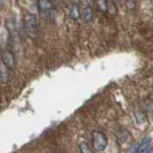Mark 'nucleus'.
<instances>
[{
  "label": "nucleus",
  "instance_id": "1",
  "mask_svg": "<svg viewBox=\"0 0 153 153\" xmlns=\"http://www.w3.org/2000/svg\"><path fill=\"white\" fill-rule=\"evenodd\" d=\"M92 143L94 150L103 151L107 147L108 140L106 135L101 131H93L92 135Z\"/></svg>",
  "mask_w": 153,
  "mask_h": 153
},
{
  "label": "nucleus",
  "instance_id": "2",
  "mask_svg": "<svg viewBox=\"0 0 153 153\" xmlns=\"http://www.w3.org/2000/svg\"><path fill=\"white\" fill-rule=\"evenodd\" d=\"M24 26L27 32H29L31 33H34L37 32L38 29V21L37 18L34 14L32 13H27L24 16Z\"/></svg>",
  "mask_w": 153,
  "mask_h": 153
},
{
  "label": "nucleus",
  "instance_id": "3",
  "mask_svg": "<svg viewBox=\"0 0 153 153\" xmlns=\"http://www.w3.org/2000/svg\"><path fill=\"white\" fill-rule=\"evenodd\" d=\"M2 62L8 68H14L16 65V57L9 50H5L2 53Z\"/></svg>",
  "mask_w": 153,
  "mask_h": 153
},
{
  "label": "nucleus",
  "instance_id": "4",
  "mask_svg": "<svg viewBox=\"0 0 153 153\" xmlns=\"http://www.w3.org/2000/svg\"><path fill=\"white\" fill-rule=\"evenodd\" d=\"M149 143H150V138L149 137L142 139L140 143H137L135 146H133L131 148L129 153H142V152H145L147 149Z\"/></svg>",
  "mask_w": 153,
  "mask_h": 153
},
{
  "label": "nucleus",
  "instance_id": "5",
  "mask_svg": "<svg viewBox=\"0 0 153 153\" xmlns=\"http://www.w3.org/2000/svg\"><path fill=\"white\" fill-rule=\"evenodd\" d=\"M37 5L41 12H47L53 7V4L50 0H38Z\"/></svg>",
  "mask_w": 153,
  "mask_h": 153
},
{
  "label": "nucleus",
  "instance_id": "6",
  "mask_svg": "<svg viewBox=\"0 0 153 153\" xmlns=\"http://www.w3.org/2000/svg\"><path fill=\"white\" fill-rule=\"evenodd\" d=\"M9 68L3 63L2 61H0V80L7 81L9 79Z\"/></svg>",
  "mask_w": 153,
  "mask_h": 153
},
{
  "label": "nucleus",
  "instance_id": "7",
  "mask_svg": "<svg viewBox=\"0 0 153 153\" xmlns=\"http://www.w3.org/2000/svg\"><path fill=\"white\" fill-rule=\"evenodd\" d=\"M82 18L84 19V21L89 22L92 20L93 18V10L90 7H86L84 8L83 12H82Z\"/></svg>",
  "mask_w": 153,
  "mask_h": 153
},
{
  "label": "nucleus",
  "instance_id": "8",
  "mask_svg": "<svg viewBox=\"0 0 153 153\" xmlns=\"http://www.w3.org/2000/svg\"><path fill=\"white\" fill-rule=\"evenodd\" d=\"M69 17L74 19V20H76V19H78L80 17V12H79V9L78 7L76 6V5H74V6H72L70 8L69 10Z\"/></svg>",
  "mask_w": 153,
  "mask_h": 153
},
{
  "label": "nucleus",
  "instance_id": "9",
  "mask_svg": "<svg viewBox=\"0 0 153 153\" xmlns=\"http://www.w3.org/2000/svg\"><path fill=\"white\" fill-rule=\"evenodd\" d=\"M96 6L100 12L106 13L108 11V3L107 0H96Z\"/></svg>",
  "mask_w": 153,
  "mask_h": 153
},
{
  "label": "nucleus",
  "instance_id": "10",
  "mask_svg": "<svg viewBox=\"0 0 153 153\" xmlns=\"http://www.w3.org/2000/svg\"><path fill=\"white\" fill-rule=\"evenodd\" d=\"M79 149H80V153H93V151L92 150V148L90 147V146L86 142L80 143Z\"/></svg>",
  "mask_w": 153,
  "mask_h": 153
},
{
  "label": "nucleus",
  "instance_id": "11",
  "mask_svg": "<svg viewBox=\"0 0 153 153\" xmlns=\"http://www.w3.org/2000/svg\"><path fill=\"white\" fill-rule=\"evenodd\" d=\"M125 7L128 12H134L137 8V2L136 0H127L125 2Z\"/></svg>",
  "mask_w": 153,
  "mask_h": 153
},
{
  "label": "nucleus",
  "instance_id": "12",
  "mask_svg": "<svg viewBox=\"0 0 153 153\" xmlns=\"http://www.w3.org/2000/svg\"><path fill=\"white\" fill-rule=\"evenodd\" d=\"M51 2H54V3H56V4H60V3L63 2V0H52Z\"/></svg>",
  "mask_w": 153,
  "mask_h": 153
},
{
  "label": "nucleus",
  "instance_id": "13",
  "mask_svg": "<svg viewBox=\"0 0 153 153\" xmlns=\"http://www.w3.org/2000/svg\"><path fill=\"white\" fill-rule=\"evenodd\" d=\"M0 1H1V0H0Z\"/></svg>",
  "mask_w": 153,
  "mask_h": 153
}]
</instances>
